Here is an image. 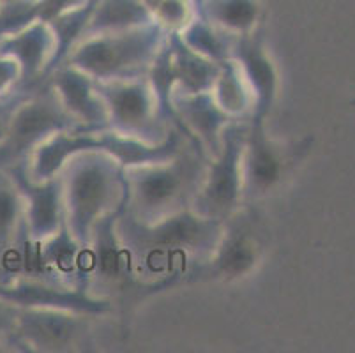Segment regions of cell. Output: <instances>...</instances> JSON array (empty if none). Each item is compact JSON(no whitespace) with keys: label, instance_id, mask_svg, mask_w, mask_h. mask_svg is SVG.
Returning <instances> with one entry per match:
<instances>
[{"label":"cell","instance_id":"9a60e30c","mask_svg":"<svg viewBox=\"0 0 355 353\" xmlns=\"http://www.w3.org/2000/svg\"><path fill=\"white\" fill-rule=\"evenodd\" d=\"M44 82L50 85L67 115L80 128L87 131L106 129L108 126L106 105L92 78L69 64H60L48 74Z\"/></svg>","mask_w":355,"mask_h":353},{"label":"cell","instance_id":"603a6c76","mask_svg":"<svg viewBox=\"0 0 355 353\" xmlns=\"http://www.w3.org/2000/svg\"><path fill=\"white\" fill-rule=\"evenodd\" d=\"M25 239L24 196L11 171L0 168V255L20 246Z\"/></svg>","mask_w":355,"mask_h":353},{"label":"cell","instance_id":"d6986e66","mask_svg":"<svg viewBox=\"0 0 355 353\" xmlns=\"http://www.w3.org/2000/svg\"><path fill=\"white\" fill-rule=\"evenodd\" d=\"M154 21L153 11L144 0H94L80 41L92 35L131 31Z\"/></svg>","mask_w":355,"mask_h":353},{"label":"cell","instance_id":"2e32d148","mask_svg":"<svg viewBox=\"0 0 355 353\" xmlns=\"http://www.w3.org/2000/svg\"><path fill=\"white\" fill-rule=\"evenodd\" d=\"M232 60L237 64L253 94L254 110L251 117H260L267 121L279 92V73L267 50L261 28L250 35L234 39Z\"/></svg>","mask_w":355,"mask_h":353},{"label":"cell","instance_id":"7c38bea8","mask_svg":"<svg viewBox=\"0 0 355 353\" xmlns=\"http://www.w3.org/2000/svg\"><path fill=\"white\" fill-rule=\"evenodd\" d=\"M0 299L18 309H60L98 318H106L115 311L114 300L92 295L87 288L35 276L0 279Z\"/></svg>","mask_w":355,"mask_h":353},{"label":"cell","instance_id":"f1b7e54d","mask_svg":"<svg viewBox=\"0 0 355 353\" xmlns=\"http://www.w3.org/2000/svg\"><path fill=\"white\" fill-rule=\"evenodd\" d=\"M145 4H147V8L150 9V11H154V8H156L157 4H159L161 0H144Z\"/></svg>","mask_w":355,"mask_h":353},{"label":"cell","instance_id":"484cf974","mask_svg":"<svg viewBox=\"0 0 355 353\" xmlns=\"http://www.w3.org/2000/svg\"><path fill=\"white\" fill-rule=\"evenodd\" d=\"M21 71L15 58L0 53V96L20 89Z\"/></svg>","mask_w":355,"mask_h":353},{"label":"cell","instance_id":"52a82bcc","mask_svg":"<svg viewBox=\"0 0 355 353\" xmlns=\"http://www.w3.org/2000/svg\"><path fill=\"white\" fill-rule=\"evenodd\" d=\"M76 128L80 126L67 115L46 82L27 90L12 112L8 136L0 145V168L24 166L34 148L46 138Z\"/></svg>","mask_w":355,"mask_h":353},{"label":"cell","instance_id":"6da1fadb","mask_svg":"<svg viewBox=\"0 0 355 353\" xmlns=\"http://www.w3.org/2000/svg\"><path fill=\"white\" fill-rule=\"evenodd\" d=\"M225 223L186 209L156 223H138L121 210L117 232L140 283V299L179 286L180 277L216 248Z\"/></svg>","mask_w":355,"mask_h":353},{"label":"cell","instance_id":"277c9868","mask_svg":"<svg viewBox=\"0 0 355 353\" xmlns=\"http://www.w3.org/2000/svg\"><path fill=\"white\" fill-rule=\"evenodd\" d=\"M166 37L168 32L156 21L131 31L92 35L80 41L62 64L76 67L94 82L141 76Z\"/></svg>","mask_w":355,"mask_h":353},{"label":"cell","instance_id":"ffe728a7","mask_svg":"<svg viewBox=\"0 0 355 353\" xmlns=\"http://www.w3.org/2000/svg\"><path fill=\"white\" fill-rule=\"evenodd\" d=\"M196 15L232 37L253 34L263 24L260 0H198Z\"/></svg>","mask_w":355,"mask_h":353},{"label":"cell","instance_id":"4316f807","mask_svg":"<svg viewBox=\"0 0 355 353\" xmlns=\"http://www.w3.org/2000/svg\"><path fill=\"white\" fill-rule=\"evenodd\" d=\"M25 92H27L25 89H16L12 92L6 94V96H0V145L4 144L9 124H11L12 112H15L16 105L20 103L21 97L25 96Z\"/></svg>","mask_w":355,"mask_h":353},{"label":"cell","instance_id":"83f0119b","mask_svg":"<svg viewBox=\"0 0 355 353\" xmlns=\"http://www.w3.org/2000/svg\"><path fill=\"white\" fill-rule=\"evenodd\" d=\"M16 316H18V307L0 299V346H11Z\"/></svg>","mask_w":355,"mask_h":353},{"label":"cell","instance_id":"f546056e","mask_svg":"<svg viewBox=\"0 0 355 353\" xmlns=\"http://www.w3.org/2000/svg\"><path fill=\"white\" fill-rule=\"evenodd\" d=\"M4 8V0H0V9Z\"/></svg>","mask_w":355,"mask_h":353},{"label":"cell","instance_id":"7402d4cb","mask_svg":"<svg viewBox=\"0 0 355 353\" xmlns=\"http://www.w3.org/2000/svg\"><path fill=\"white\" fill-rule=\"evenodd\" d=\"M211 96L216 105L230 117L232 121H248L253 115V94L234 60H227L219 66L218 76L212 83Z\"/></svg>","mask_w":355,"mask_h":353},{"label":"cell","instance_id":"e0dca14e","mask_svg":"<svg viewBox=\"0 0 355 353\" xmlns=\"http://www.w3.org/2000/svg\"><path fill=\"white\" fill-rule=\"evenodd\" d=\"M11 175L20 187L25 207V233L32 242L51 237L64 226L62 191L59 177L34 182L27 177L24 166L11 168Z\"/></svg>","mask_w":355,"mask_h":353},{"label":"cell","instance_id":"4fadbf2b","mask_svg":"<svg viewBox=\"0 0 355 353\" xmlns=\"http://www.w3.org/2000/svg\"><path fill=\"white\" fill-rule=\"evenodd\" d=\"M0 53L15 58L21 71L20 89L40 87L57 58V35L48 21L34 19L25 27L0 35Z\"/></svg>","mask_w":355,"mask_h":353},{"label":"cell","instance_id":"8fae6325","mask_svg":"<svg viewBox=\"0 0 355 353\" xmlns=\"http://www.w3.org/2000/svg\"><path fill=\"white\" fill-rule=\"evenodd\" d=\"M98 320L60 309H18L11 346L37 353L85 350L94 341Z\"/></svg>","mask_w":355,"mask_h":353},{"label":"cell","instance_id":"9c48e42d","mask_svg":"<svg viewBox=\"0 0 355 353\" xmlns=\"http://www.w3.org/2000/svg\"><path fill=\"white\" fill-rule=\"evenodd\" d=\"M244 128L246 121L228 126L223 135L221 150L207 160L202 184L191 203V210L203 218L225 223L246 205L242 182Z\"/></svg>","mask_w":355,"mask_h":353},{"label":"cell","instance_id":"1f68e13d","mask_svg":"<svg viewBox=\"0 0 355 353\" xmlns=\"http://www.w3.org/2000/svg\"><path fill=\"white\" fill-rule=\"evenodd\" d=\"M196 2H198V0H195V6H196Z\"/></svg>","mask_w":355,"mask_h":353},{"label":"cell","instance_id":"ba28073f","mask_svg":"<svg viewBox=\"0 0 355 353\" xmlns=\"http://www.w3.org/2000/svg\"><path fill=\"white\" fill-rule=\"evenodd\" d=\"M119 214H112L96 225L85 244L82 283L92 295L103 299H140V283L133 261L117 232Z\"/></svg>","mask_w":355,"mask_h":353},{"label":"cell","instance_id":"5b68a950","mask_svg":"<svg viewBox=\"0 0 355 353\" xmlns=\"http://www.w3.org/2000/svg\"><path fill=\"white\" fill-rule=\"evenodd\" d=\"M267 230L253 205H244L223 225L216 248L180 277L179 284L234 283L251 276L263 260Z\"/></svg>","mask_w":355,"mask_h":353},{"label":"cell","instance_id":"3957f363","mask_svg":"<svg viewBox=\"0 0 355 353\" xmlns=\"http://www.w3.org/2000/svg\"><path fill=\"white\" fill-rule=\"evenodd\" d=\"M59 180L64 225L85 246L96 225L124 207V168L106 152L87 150L64 166Z\"/></svg>","mask_w":355,"mask_h":353},{"label":"cell","instance_id":"44dd1931","mask_svg":"<svg viewBox=\"0 0 355 353\" xmlns=\"http://www.w3.org/2000/svg\"><path fill=\"white\" fill-rule=\"evenodd\" d=\"M170 43V53H172V67L175 74V92L182 94H198L211 92L212 83L221 64H216L212 60L200 57L193 50H189L186 44L180 41L179 35H168Z\"/></svg>","mask_w":355,"mask_h":353},{"label":"cell","instance_id":"d4e9b609","mask_svg":"<svg viewBox=\"0 0 355 353\" xmlns=\"http://www.w3.org/2000/svg\"><path fill=\"white\" fill-rule=\"evenodd\" d=\"M153 15L168 34L180 32L196 16L195 0H161Z\"/></svg>","mask_w":355,"mask_h":353},{"label":"cell","instance_id":"ac0fdd59","mask_svg":"<svg viewBox=\"0 0 355 353\" xmlns=\"http://www.w3.org/2000/svg\"><path fill=\"white\" fill-rule=\"evenodd\" d=\"M87 150H101V131L87 129H66L51 135L34 148L24 164L27 177L34 182L59 177L74 155Z\"/></svg>","mask_w":355,"mask_h":353},{"label":"cell","instance_id":"7a4b0ae2","mask_svg":"<svg viewBox=\"0 0 355 353\" xmlns=\"http://www.w3.org/2000/svg\"><path fill=\"white\" fill-rule=\"evenodd\" d=\"M205 164V154L195 144H189L172 160L124 168L125 200L122 212L148 225L191 209Z\"/></svg>","mask_w":355,"mask_h":353},{"label":"cell","instance_id":"4dcf8cb0","mask_svg":"<svg viewBox=\"0 0 355 353\" xmlns=\"http://www.w3.org/2000/svg\"><path fill=\"white\" fill-rule=\"evenodd\" d=\"M4 2H16V0H4Z\"/></svg>","mask_w":355,"mask_h":353},{"label":"cell","instance_id":"8992f818","mask_svg":"<svg viewBox=\"0 0 355 353\" xmlns=\"http://www.w3.org/2000/svg\"><path fill=\"white\" fill-rule=\"evenodd\" d=\"M108 113L106 129L147 144H161L179 126L166 115L147 76L96 82Z\"/></svg>","mask_w":355,"mask_h":353},{"label":"cell","instance_id":"30bf717a","mask_svg":"<svg viewBox=\"0 0 355 353\" xmlns=\"http://www.w3.org/2000/svg\"><path fill=\"white\" fill-rule=\"evenodd\" d=\"M308 145H283L267 135L266 119L250 117L242 144L244 202L254 205L283 186Z\"/></svg>","mask_w":355,"mask_h":353},{"label":"cell","instance_id":"cb8c5ba5","mask_svg":"<svg viewBox=\"0 0 355 353\" xmlns=\"http://www.w3.org/2000/svg\"><path fill=\"white\" fill-rule=\"evenodd\" d=\"M175 34L189 50L207 60L223 64L232 58V46H234L235 37L216 28L200 15H196L182 31Z\"/></svg>","mask_w":355,"mask_h":353},{"label":"cell","instance_id":"5bb4252c","mask_svg":"<svg viewBox=\"0 0 355 353\" xmlns=\"http://www.w3.org/2000/svg\"><path fill=\"white\" fill-rule=\"evenodd\" d=\"M172 112L175 124L205 154L207 160L221 150L223 135L228 126L237 122L232 121L216 105L211 92H175L172 97Z\"/></svg>","mask_w":355,"mask_h":353}]
</instances>
